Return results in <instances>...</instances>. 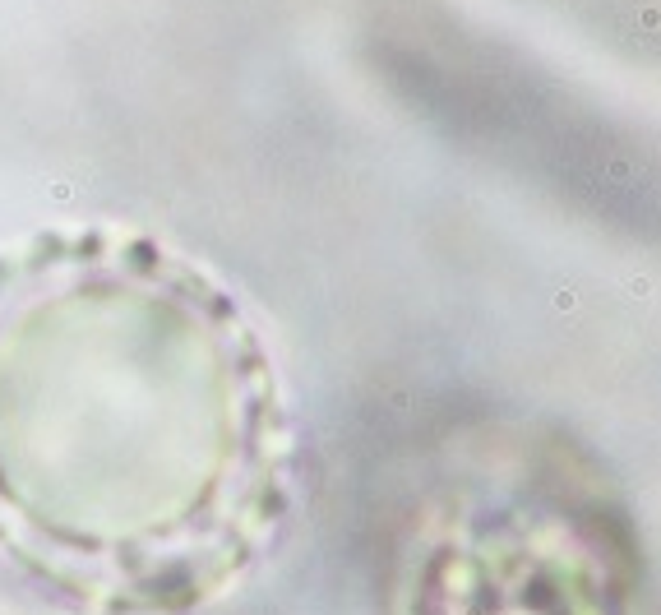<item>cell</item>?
Instances as JSON below:
<instances>
[{
    "instance_id": "obj_1",
    "label": "cell",
    "mask_w": 661,
    "mask_h": 615,
    "mask_svg": "<svg viewBox=\"0 0 661 615\" xmlns=\"http://www.w3.org/2000/svg\"><path fill=\"white\" fill-rule=\"evenodd\" d=\"M296 495L277 361L213 269L130 222L0 246V565L56 615H204Z\"/></svg>"
}]
</instances>
